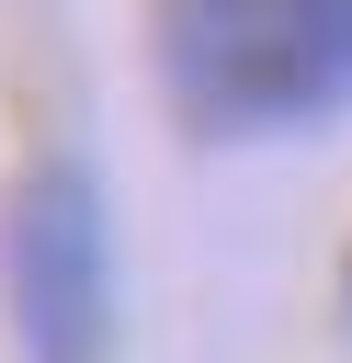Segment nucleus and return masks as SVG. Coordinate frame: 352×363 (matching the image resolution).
Returning <instances> with one entry per match:
<instances>
[{
    "mask_svg": "<svg viewBox=\"0 0 352 363\" xmlns=\"http://www.w3.org/2000/svg\"><path fill=\"white\" fill-rule=\"evenodd\" d=\"M159 79L204 136H284L318 125L295 45H284V0H159Z\"/></svg>",
    "mask_w": 352,
    "mask_h": 363,
    "instance_id": "obj_2",
    "label": "nucleus"
},
{
    "mask_svg": "<svg viewBox=\"0 0 352 363\" xmlns=\"http://www.w3.org/2000/svg\"><path fill=\"white\" fill-rule=\"evenodd\" d=\"M0 306L23 363H102L114 340V216L91 159L45 147L0 204Z\"/></svg>",
    "mask_w": 352,
    "mask_h": 363,
    "instance_id": "obj_1",
    "label": "nucleus"
},
{
    "mask_svg": "<svg viewBox=\"0 0 352 363\" xmlns=\"http://www.w3.org/2000/svg\"><path fill=\"white\" fill-rule=\"evenodd\" d=\"M284 45L307 79V113H341L352 102V0H284Z\"/></svg>",
    "mask_w": 352,
    "mask_h": 363,
    "instance_id": "obj_3",
    "label": "nucleus"
}]
</instances>
